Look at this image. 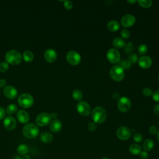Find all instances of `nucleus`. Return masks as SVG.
I'll list each match as a JSON object with an SVG mask.
<instances>
[{
  "label": "nucleus",
  "instance_id": "1",
  "mask_svg": "<svg viewBox=\"0 0 159 159\" xmlns=\"http://www.w3.org/2000/svg\"><path fill=\"white\" fill-rule=\"evenodd\" d=\"M107 117V112L101 106H97L93 109L91 113V118L96 124L103 123Z\"/></svg>",
  "mask_w": 159,
  "mask_h": 159
},
{
  "label": "nucleus",
  "instance_id": "2",
  "mask_svg": "<svg viewBox=\"0 0 159 159\" xmlns=\"http://www.w3.org/2000/svg\"><path fill=\"white\" fill-rule=\"evenodd\" d=\"M5 58L7 63H10L12 65H16L21 62L22 56L20 52L17 50H11L6 53Z\"/></svg>",
  "mask_w": 159,
  "mask_h": 159
},
{
  "label": "nucleus",
  "instance_id": "3",
  "mask_svg": "<svg viewBox=\"0 0 159 159\" xmlns=\"http://www.w3.org/2000/svg\"><path fill=\"white\" fill-rule=\"evenodd\" d=\"M22 133L25 137L33 139L39 135V129L35 124L32 123L28 124L23 127Z\"/></svg>",
  "mask_w": 159,
  "mask_h": 159
},
{
  "label": "nucleus",
  "instance_id": "4",
  "mask_svg": "<svg viewBox=\"0 0 159 159\" xmlns=\"http://www.w3.org/2000/svg\"><path fill=\"white\" fill-rule=\"evenodd\" d=\"M109 74L111 78L116 81H122L124 78V70L119 65L112 66L110 70Z\"/></svg>",
  "mask_w": 159,
  "mask_h": 159
},
{
  "label": "nucleus",
  "instance_id": "5",
  "mask_svg": "<svg viewBox=\"0 0 159 159\" xmlns=\"http://www.w3.org/2000/svg\"><path fill=\"white\" fill-rule=\"evenodd\" d=\"M18 103L23 108H29L33 105L34 98L30 94L23 93L19 97Z\"/></svg>",
  "mask_w": 159,
  "mask_h": 159
},
{
  "label": "nucleus",
  "instance_id": "6",
  "mask_svg": "<svg viewBox=\"0 0 159 159\" xmlns=\"http://www.w3.org/2000/svg\"><path fill=\"white\" fill-rule=\"evenodd\" d=\"M76 110L78 112L83 116H87L91 112L89 104L85 101L79 102L76 105Z\"/></svg>",
  "mask_w": 159,
  "mask_h": 159
},
{
  "label": "nucleus",
  "instance_id": "7",
  "mask_svg": "<svg viewBox=\"0 0 159 159\" xmlns=\"http://www.w3.org/2000/svg\"><path fill=\"white\" fill-rule=\"evenodd\" d=\"M117 107L120 111L122 112H127L131 107V101L127 97L120 98L117 102Z\"/></svg>",
  "mask_w": 159,
  "mask_h": 159
},
{
  "label": "nucleus",
  "instance_id": "8",
  "mask_svg": "<svg viewBox=\"0 0 159 159\" xmlns=\"http://www.w3.org/2000/svg\"><path fill=\"white\" fill-rule=\"evenodd\" d=\"M50 114L47 112H42L39 114L36 117V124L39 126H45L48 124L51 120Z\"/></svg>",
  "mask_w": 159,
  "mask_h": 159
},
{
  "label": "nucleus",
  "instance_id": "9",
  "mask_svg": "<svg viewBox=\"0 0 159 159\" xmlns=\"http://www.w3.org/2000/svg\"><path fill=\"white\" fill-rule=\"evenodd\" d=\"M67 61L72 65H77L80 63L81 57L80 54L75 51H70L67 53L66 56Z\"/></svg>",
  "mask_w": 159,
  "mask_h": 159
},
{
  "label": "nucleus",
  "instance_id": "10",
  "mask_svg": "<svg viewBox=\"0 0 159 159\" xmlns=\"http://www.w3.org/2000/svg\"><path fill=\"white\" fill-rule=\"evenodd\" d=\"M116 135L120 140H126L130 137L131 131L128 127L121 126L117 129L116 131Z\"/></svg>",
  "mask_w": 159,
  "mask_h": 159
},
{
  "label": "nucleus",
  "instance_id": "11",
  "mask_svg": "<svg viewBox=\"0 0 159 159\" xmlns=\"http://www.w3.org/2000/svg\"><path fill=\"white\" fill-rule=\"evenodd\" d=\"M106 57L108 61L113 64L118 63L120 58L119 52L115 48H110L108 50L107 52Z\"/></svg>",
  "mask_w": 159,
  "mask_h": 159
},
{
  "label": "nucleus",
  "instance_id": "12",
  "mask_svg": "<svg viewBox=\"0 0 159 159\" xmlns=\"http://www.w3.org/2000/svg\"><path fill=\"white\" fill-rule=\"evenodd\" d=\"M121 24L125 27H129L132 26L135 22V17L134 15L128 14L124 15L121 19Z\"/></svg>",
  "mask_w": 159,
  "mask_h": 159
},
{
  "label": "nucleus",
  "instance_id": "13",
  "mask_svg": "<svg viewBox=\"0 0 159 159\" xmlns=\"http://www.w3.org/2000/svg\"><path fill=\"white\" fill-rule=\"evenodd\" d=\"M4 127L8 130H14L16 127V120L12 116L6 117L3 121Z\"/></svg>",
  "mask_w": 159,
  "mask_h": 159
},
{
  "label": "nucleus",
  "instance_id": "14",
  "mask_svg": "<svg viewBox=\"0 0 159 159\" xmlns=\"http://www.w3.org/2000/svg\"><path fill=\"white\" fill-rule=\"evenodd\" d=\"M4 96L9 99H14L17 95V89L12 86H7L3 89Z\"/></svg>",
  "mask_w": 159,
  "mask_h": 159
},
{
  "label": "nucleus",
  "instance_id": "15",
  "mask_svg": "<svg viewBox=\"0 0 159 159\" xmlns=\"http://www.w3.org/2000/svg\"><path fill=\"white\" fill-rule=\"evenodd\" d=\"M44 57L47 62L53 63L57 60V54L55 50L52 48H49L45 52Z\"/></svg>",
  "mask_w": 159,
  "mask_h": 159
},
{
  "label": "nucleus",
  "instance_id": "16",
  "mask_svg": "<svg viewBox=\"0 0 159 159\" xmlns=\"http://www.w3.org/2000/svg\"><path fill=\"white\" fill-rule=\"evenodd\" d=\"M138 63L142 68H148L152 64V60L148 56H142L138 60Z\"/></svg>",
  "mask_w": 159,
  "mask_h": 159
},
{
  "label": "nucleus",
  "instance_id": "17",
  "mask_svg": "<svg viewBox=\"0 0 159 159\" xmlns=\"http://www.w3.org/2000/svg\"><path fill=\"white\" fill-rule=\"evenodd\" d=\"M17 119L22 124H26L30 120V116L24 110H19L17 113Z\"/></svg>",
  "mask_w": 159,
  "mask_h": 159
},
{
  "label": "nucleus",
  "instance_id": "18",
  "mask_svg": "<svg viewBox=\"0 0 159 159\" xmlns=\"http://www.w3.org/2000/svg\"><path fill=\"white\" fill-rule=\"evenodd\" d=\"M62 127L61 122L57 119L52 120L50 124V129L53 132H59Z\"/></svg>",
  "mask_w": 159,
  "mask_h": 159
},
{
  "label": "nucleus",
  "instance_id": "19",
  "mask_svg": "<svg viewBox=\"0 0 159 159\" xmlns=\"http://www.w3.org/2000/svg\"><path fill=\"white\" fill-rule=\"evenodd\" d=\"M107 29L110 31L114 32V31H117V30H118L119 29L120 24H119V23L117 21L114 20H112L109 21L107 23Z\"/></svg>",
  "mask_w": 159,
  "mask_h": 159
},
{
  "label": "nucleus",
  "instance_id": "20",
  "mask_svg": "<svg viewBox=\"0 0 159 159\" xmlns=\"http://www.w3.org/2000/svg\"><path fill=\"white\" fill-rule=\"evenodd\" d=\"M40 140L43 143L51 142L53 140V135L48 132H42L40 135Z\"/></svg>",
  "mask_w": 159,
  "mask_h": 159
},
{
  "label": "nucleus",
  "instance_id": "21",
  "mask_svg": "<svg viewBox=\"0 0 159 159\" xmlns=\"http://www.w3.org/2000/svg\"><path fill=\"white\" fill-rule=\"evenodd\" d=\"M129 152L133 155H138L142 152V148L139 144L133 143L129 147Z\"/></svg>",
  "mask_w": 159,
  "mask_h": 159
},
{
  "label": "nucleus",
  "instance_id": "22",
  "mask_svg": "<svg viewBox=\"0 0 159 159\" xmlns=\"http://www.w3.org/2000/svg\"><path fill=\"white\" fill-rule=\"evenodd\" d=\"M154 147L153 141L151 139H147L143 143V148L145 152L150 151Z\"/></svg>",
  "mask_w": 159,
  "mask_h": 159
},
{
  "label": "nucleus",
  "instance_id": "23",
  "mask_svg": "<svg viewBox=\"0 0 159 159\" xmlns=\"http://www.w3.org/2000/svg\"><path fill=\"white\" fill-rule=\"evenodd\" d=\"M113 45L117 48H121L125 46V42L121 38L116 37L113 40Z\"/></svg>",
  "mask_w": 159,
  "mask_h": 159
},
{
  "label": "nucleus",
  "instance_id": "24",
  "mask_svg": "<svg viewBox=\"0 0 159 159\" xmlns=\"http://www.w3.org/2000/svg\"><path fill=\"white\" fill-rule=\"evenodd\" d=\"M23 58L24 60L27 61V62H30L33 60L34 59V55L33 53L29 51V50H26L23 53Z\"/></svg>",
  "mask_w": 159,
  "mask_h": 159
},
{
  "label": "nucleus",
  "instance_id": "25",
  "mask_svg": "<svg viewBox=\"0 0 159 159\" xmlns=\"http://www.w3.org/2000/svg\"><path fill=\"white\" fill-rule=\"evenodd\" d=\"M73 98L76 101H80L83 98V93L78 89H75L72 93Z\"/></svg>",
  "mask_w": 159,
  "mask_h": 159
},
{
  "label": "nucleus",
  "instance_id": "26",
  "mask_svg": "<svg viewBox=\"0 0 159 159\" xmlns=\"http://www.w3.org/2000/svg\"><path fill=\"white\" fill-rule=\"evenodd\" d=\"M28 150H29L28 147L24 144H21V145H19V147L17 148L18 153L20 155H25L28 152Z\"/></svg>",
  "mask_w": 159,
  "mask_h": 159
},
{
  "label": "nucleus",
  "instance_id": "27",
  "mask_svg": "<svg viewBox=\"0 0 159 159\" xmlns=\"http://www.w3.org/2000/svg\"><path fill=\"white\" fill-rule=\"evenodd\" d=\"M17 111V106L14 104H9L6 109V112L8 114H14Z\"/></svg>",
  "mask_w": 159,
  "mask_h": 159
},
{
  "label": "nucleus",
  "instance_id": "28",
  "mask_svg": "<svg viewBox=\"0 0 159 159\" xmlns=\"http://www.w3.org/2000/svg\"><path fill=\"white\" fill-rule=\"evenodd\" d=\"M137 2L140 6L145 8L149 7L152 4V1L151 0H139Z\"/></svg>",
  "mask_w": 159,
  "mask_h": 159
},
{
  "label": "nucleus",
  "instance_id": "29",
  "mask_svg": "<svg viewBox=\"0 0 159 159\" xmlns=\"http://www.w3.org/2000/svg\"><path fill=\"white\" fill-rule=\"evenodd\" d=\"M119 66H120L123 70H129L130 66H131V63L128 60H124L122 61H121L120 63H119Z\"/></svg>",
  "mask_w": 159,
  "mask_h": 159
},
{
  "label": "nucleus",
  "instance_id": "30",
  "mask_svg": "<svg viewBox=\"0 0 159 159\" xmlns=\"http://www.w3.org/2000/svg\"><path fill=\"white\" fill-rule=\"evenodd\" d=\"M148 50V47L147 45L142 43L140 44L138 47V52L140 55H144Z\"/></svg>",
  "mask_w": 159,
  "mask_h": 159
},
{
  "label": "nucleus",
  "instance_id": "31",
  "mask_svg": "<svg viewBox=\"0 0 159 159\" xmlns=\"http://www.w3.org/2000/svg\"><path fill=\"white\" fill-rule=\"evenodd\" d=\"M132 138L135 142L138 143H140L143 140V136L140 133H135L132 135Z\"/></svg>",
  "mask_w": 159,
  "mask_h": 159
},
{
  "label": "nucleus",
  "instance_id": "32",
  "mask_svg": "<svg viewBox=\"0 0 159 159\" xmlns=\"http://www.w3.org/2000/svg\"><path fill=\"white\" fill-rule=\"evenodd\" d=\"M9 68V65L7 62L3 61L0 63V71L1 72L6 71Z\"/></svg>",
  "mask_w": 159,
  "mask_h": 159
},
{
  "label": "nucleus",
  "instance_id": "33",
  "mask_svg": "<svg viewBox=\"0 0 159 159\" xmlns=\"http://www.w3.org/2000/svg\"><path fill=\"white\" fill-rule=\"evenodd\" d=\"M128 60L132 63H135L137 61H138V57H137L136 54L132 53V54H130L129 56V60Z\"/></svg>",
  "mask_w": 159,
  "mask_h": 159
},
{
  "label": "nucleus",
  "instance_id": "34",
  "mask_svg": "<svg viewBox=\"0 0 159 159\" xmlns=\"http://www.w3.org/2000/svg\"><path fill=\"white\" fill-rule=\"evenodd\" d=\"M120 35H121V36H122L124 39H127V38H129V36H130V32H129L128 30H127V29H122V30H121V32H120Z\"/></svg>",
  "mask_w": 159,
  "mask_h": 159
},
{
  "label": "nucleus",
  "instance_id": "35",
  "mask_svg": "<svg viewBox=\"0 0 159 159\" xmlns=\"http://www.w3.org/2000/svg\"><path fill=\"white\" fill-rule=\"evenodd\" d=\"M88 128L90 131H94L97 129V124L94 122H91L88 124Z\"/></svg>",
  "mask_w": 159,
  "mask_h": 159
},
{
  "label": "nucleus",
  "instance_id": "36",
  "mask_svg": "<svg viewBox=\"0 0 159 159\" xmlns=\"http://www.w3.org/2000/svg\"><path fill=\"white\" fill-rule=\"evenodd\" d=\"M143 94L146 96H150L152 94V91L150 88H145L142 90Z\"/></svg>",
  "mask_w": 159,
  "mask_h": 159
},
{
  "label": "nucleus",
  "instance_id": "37",
  "mask_svg": "<svg viewBox=\"0 0 159 159\" xmlns=\"http://www.w3.org/2000/svg\"><path fill=\"white\" fill-rule=\"evenodd\" d=\"M149 132L152 134V135H156L158 134V128L157 126L155 125H152L149 128Z\"/></svg>",
  "mask_w": 159,
  "mask_h": 159
},
{
  "label": "nucleus",
  "instance_id": "38",
  "mask_svg": "<svg viewBox=\"0 0 159 159\" xmlns=\"http://www.w3.org/2000/svg\"><path fill=\"white\" fill-rule=\"evenodd\" d=\"M152 99L155 101L159 102V89L153 92L152 94Z\"/></svg>",
  "mask_w": 159,
  "mask_h": 159
},
{
  "label": "nucleus",
  "instance_id": "39",
  "mask_svg": "<svg viewBox=\"0 0 159 159\" xmlns=\"http://www.w3.org/2000/svg\"><path fill=\"white\" fill-rule=\"evenodd\" d=\"M64 7L65 9L70 10L73 7V2L70 1H64Z\"/></svg>",
  "mask_w": 159,
  "mask_h": 159
},
{
  "label": "nucleus",
  "instance_id": "40",
  "mask_svg": "<svg viewBox=\"0 0 159 159\" xmlns=\"http://www.w3.org/2000/svg\"><path fill=\"white\" fill-rule=\"evenodd\" d=\"M125 45V52H127V53H129L130 52H131L134 47H133V44L132 43H128L127 44Z\"/></svg>",
  "mask_w": 159,
  "mask_h": 159
},
{
  "label": "nucleus",
  "instance_id": "41",
  "mask_svg": "<svg viewBox=\"0 0 159 159\" xmlns=\"http://www.w3.org/2000/svg\"><path fill=\"white\" fill-rule=\"evenodd\" d=\"M139 155L140 158L142 159H147L148 157V153H147V152L145 151H142Z\"/></svg>",
  "mask_w": 159,
  "mask_h": 159
},
{
  "label": "nucleus",
  "instance_id": "42",
  "mask_svg": "<svg viewBox=\"0 0 159 159\" xmlns=\"http://www.w3.org/2000/svg\"><path fill=\"white\" fill-rule=\"evenodd\" d=\"M5 115H6L5 109L3 107H0V120L2 119L5 117Z\"/></svg>",
  "mask_w": 159,
  "mask_h": 159
},
{
  "label": "nucleus",
  "instance_id": "43",
  "mask_svg": "<svg viewBox=\"0 0 159 159\" xmlns=\"http://www.w3.org/2000/svg\"><path fill=\"white\" fill-rule=\"evenodd\" d=\"M153 111L155 114H157V116H159V104H157L154 106Z\"/></svg>",
  "mask_w": 159,
  "mask_h": 159
},
{
  "label": "nucleus",
  "instance_id": "44",
  "mask_svg": "<svg viewBox=\"0 0 159 159\" xmlns=\"http://www.w3.org/2000/svg\"><path fill=\"white\" fill-rule=\"evenodd\" d=\"M112 97L114 99H119V94L117 93H113L112 94Z\"/></svg>",
  "mask_w": 159,
  "mask_h": 159
},
{
  "label": "nucleus",
  "instance_id": "45",
  "mask_svg": "<svg viewBox=\"0 0 159 159\" xmlns=\"http://www.w3.org/2000/svg\"><path fill=\"white\" fill-rule=\"evenodd\" d=\"M6 84V81L5 79L0 80V87H4Z\"/></svg>",
  "mask_w": 159,
  "mask_h": 159
},
{
  "label": "nucleus",
  "instance_id": "46",
  "mask_svg": "<svg viewBox=\"0 0 159 159\" xmlns=\"http://www.w3.org/2000/svg\"><path fill=\"white\" fill-rule=\"evenodd\" d=\"M50 116H51V119H53L55 120L57 117V114L55 112H53L50 114Z\"/></svg>",
  "mask_w": 159,
  "mask_h": 159
},
{
  "label": "nucleus",
  "instance_id": "47",
  "mask_svg": "<svg viewBox=\"0 0 159 159\" xmlns=\"http://www.w3.org/2000/svg\"><path fill=\"white\" fill-rule=\"evenodd\" d=\"M21 159H30V157L27 155H25L21 158Z\"/></svg>",
  "mask_w": 159,
  "mask_h": 159
},
{
  "label": "nucleus",
  "instance_id": "48",
  "mask_svg": "<svg viewBox=\"0 0 159 159\" xmlns=\"http://www.w3.org/2000/svg\"><path fill=\"white\" fill-rule=\"evenodd\" d=\"M127 2H128L129 3H130V4H134V3L136 2L137 1H135V0H133V1H129V0H128V1H127Z\"/></svg>",
  "mask_w": 159,
  "mask_h": 159
},
{
  "label": "nucleus",
  "instance_id": "49",
  "mask_svg": "<svg viewBox=\"0 0 159 159\" xmlns=\"http://www.w3.org/2000/svg\"><path fill=\"white\" fill-rule=\"evenodd\" d=\"M15 159H21V158L19 157V156H16V157H15Z\"/></svg>",
  "mask_w": 159,
  "mask_h": 159
},
{
  "label": "nucleus",
  "instance_id": "50",
  "mask_svg": "<svg viewBox=\"0 0 159 159\" xmlns=\"http://www.w3.org/2000/svg\"><path fill=\"white\" fill-rule=\"evenodd\" d=\"M101 159H110L109 158H108V157H102Z\"/></svg>",
  "mask_w": 159,
  "mask_h": 159
},
{
  "label": "nucleus",
  "instance_id": "51",
  "mask_svg": "<svg viewBox=\"0 0 159 159\" xmlns=\"http://www.w3.org/2000/svg\"><path fill=\"white\" fill-rule=\"evenodd\" d=\"M157 139H158V142H159V132H158V134H157Z\"/></svg>",
  "mask_w": 159,
  "mask_h": 159
},
{
  "label": "nucleus",
  "instance_id": "52",
  "mask_svg": "<svg viewBox=\"0 0 159 159\" xmlns=\"http://www.w3.org/2000/svg\"><path fill=\"white\" fill-rule=\"evenodd\" d=\"M158 81H159V76H158Z\"/></svg>",
  "mask_w": 159,
  "mask_h": 159
},
{
  "label": "nucleus",
  "instance_id": "53",
  "mask_svg": "<svg viewBox=\"0 0 159 159\" xmlns=\"http://www.w3.org/2000/svg\"><path fill=\"white\" fill-rule=\"evenodd\" d=\"M0 92H1V91H0Z\"/></svg>",
  "mask_w": 159,
  "mask_h": 159
}]
</instances>
